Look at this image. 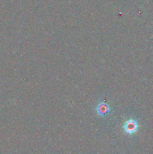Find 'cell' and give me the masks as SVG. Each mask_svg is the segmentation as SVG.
<instances>
[{
  "instance_id": "1",
  "label": "cell",
  "mask_w": 153,
  "mask_h": 154,
  "mask_svg": "<svg viewBox=\"0 0 153 154\" xmlns=\"http://www.w3.org/2000/svg\"><path fill=\"white\" fill-rule=\"evenodd\" d=\"M138 127H139L138 122L134 119H130V120H127L124 124V132L129 135L134 134L137 131Z\"/></svg>"
},
{
  "instance_id": "2",
  "label": "cell",
  "mask_w": 153,
  "mask_h": 154,
  "mask_svg": "<svg viewBox=\"0 0 153 154\" xmlns=\"http://www.w3.org/2000/svg\"><path fill=\"white\" fill-rule=\"evenodd\" d=\"M110 111L109 105L105 102H100L96 107V112L100 117H104Z\"/></svg>"
}]
</instances>
